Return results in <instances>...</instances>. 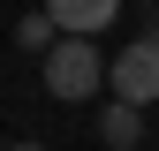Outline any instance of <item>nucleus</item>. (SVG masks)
Returning a JSON list of instances; mask_svg holds the SVG:
<instances>
[{
	"instance_id": "f257e3e1",
	"label": "nucleus",
	"mask_w": 159,
	"mask_h": 151,
	"mask_svg": "<svg viewBox=\"0 0 159 151\" xmlns=\"http://www.w3.org/2000/svg\"><path fill=\"white\" fill-rule=\"evenodd\" d=\"M38 68H46V91L53 98H98V83H106V68H98V45L91 38H53L46 53H38Z\"/></svg>"
},
{
	"instance_id": "f03ea898",
	"label": "nucleus",
	"mask_w": 159,
	"mask_h": 151,
	"mask_svg": "<svg viewBox=\"0 0 159 151\" xmlns=\"http://www.w3.org/2000/svg\"><path fill=\"white\" fill-rule=\"evenodd\" d=\"M106 83H114V98H129V106H152L159 98V30H144L136 45H121L106 61Z\"/></svg>"
},
{
	"instance_id": "7ed1b4c3",
	"label": "nucleus",
	"mask_w": 159,
	"mask_h": 151,
	"mask_svg": "<svg viewBox=\"0 0 159 151\" xmlns=\"http://www.w3.org/2000/svg\"><path fill=\"white\" fill-rule=\"evenodd\" d=\"M46 15H53L61 38H98L114 15H121V0H46Z\"/></svg>"
},
{
	"instance_id": "20e7f679",
	"label": "nucleus",
	"mask_w": 159,
	"mask_h": 151,
	"mask_svg": "<svg viewBox=\"0 0 159 151\" xmlns=\"http://www.w3.org/2000/svg\"><path fill=\"white\" fill-rule=\"evenodd\" d=\"M98 136H106V151H136V144H144V106L114 98L106 113H98Z\"/></svg>"
},
{
	"instance_id": "39448f33",
	"label": "nucleus",
	"mask_w": 159,
	"mask_h": 151,
	"mask_svg": "<svg viewBox=\"0 0 159 151\" xmlns=\"http://www.w3.org/2000/svg\"><path fill=\"white\" fill-rule=\"evenodd\" d=\"M53 38H61V30H53V15H46V8H30L23 23H15V45H30V53H46Z\"/></svg>"
},
{
	"instance_id": "423d86ee",
	"label": "nucleus",
	"mask_w": 159,
	"mask_h": 151,
	"mask_svg": "<svg viewBox=\"0 0 159 151\" xmlns=\"http://www.w3.org/2000/svg\"><path fill=\"white\" fill-rule=\"evenodd\" d=\"M15 151H46V144H15Z\"/></svg>"
}]
</instances>
